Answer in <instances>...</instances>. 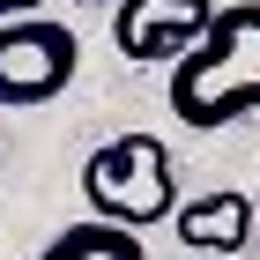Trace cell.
I'll return each instance as SVG.
<instances>
[{
	"label": "cell",
	"mask_w": 260,
	"mask_h": 260,
	"mask_svg": "<svg viewBox=\"0 0 260 260\" xmlns=\"http://www.w3.org/2000/svg\"><path fill=\"white\" fill-rule=\"evenodd\" d=\"M171 231H179V245H186V253H201V260H231L245 238H253V201H245L238 186L201 193V201H179Z\"/></svg>",
	"instance_id": "5b68a950"
},
{
	"label": "cell",
	"mask_w": 260,
	"mask_h": 260,
	"mask_svg": "<svg viewBox=\"0 0 260 260\" xmlns=\"http://www.w3.org/2000/svg\"><path fill=\"white\" fill-rule=\"evenodd\" d=\"M38 260H149V253H141V231L89 216V223H75V231H60Z\"/></svg>",
	"instance_id": "8992f818"
},
{
	"label": "cell",
	"mask_w": 260,
	"mask_h": 260,
	"mask_svg": "<svg viewBox=\"0 0 260 260\" xmlns=\"http://www.w3.org/2000/svg\"><path fill=\"white\" fill-rule=\"evenodd\" d=\"M45 0H0V22H15V15H38Z\"/></svg>",
	"instance_id": "52a82bcc"
},
{
	"label": "cell",
	"mask_w": 260,
	"mask_h": 260,
	"mask_svg": "<svg viewBox=\"0 0 260 260\" xmlns=\"http://www.w3.org/2000/svg\"><path fill=\"white\" fill-rule=\"evenodd\" d=\"M82 67V38L52 15H15L0 22V104L8 112H38V104L67 97V82Z\"/></svg>",
	"instance_id": "3957f363"
},
{
	"label": "cell",
	"mask_w": 260,
	"mask_h": 260,
	"mask_svg": "<svg viewBox=\"0 0 260 260\" xmlns=\"http://www.w3.org/2000/svg\"><path fill=\"white\" fill-rule=\"evenodd\" d=\"M171 112L193 134H216V126L260 112V0L216 8L208 38L186 60H171Z\"/></svg>",
	"instance_id": "6da1fadb"
},
{
	"label": "cell",
	"mask_w": 260,
	"mask_h": 260,
	"mask_svg": "<svg viewBox=\"0 0 260 260\" xmlns=\"http://www.w3.org/2000/svg\"><path fill=\"white\" fill-rule=\"evenodd\" d=\"M216 22V0H119L112 45L126 60H186Z\"/></svg>",
	"instance_id": "277c9868"
},
{
	"label": "cell",
	"mask_w": 260,
	"mask_h": 260,
	"mask_svg": "<svg viewBox=\"0 0 260 260\" xmlns=\"http://www.w3.org/2000/svg\"><path fill=\"white\" fill-rule=\"evenodd\" d=\"M82 201L89 216L126 223V231H156L179 216V156L164 134H112L82 164Z\"/></svg>",
	"instance_id": "7a4b0ae2"
}]
</instances>
